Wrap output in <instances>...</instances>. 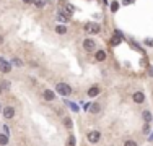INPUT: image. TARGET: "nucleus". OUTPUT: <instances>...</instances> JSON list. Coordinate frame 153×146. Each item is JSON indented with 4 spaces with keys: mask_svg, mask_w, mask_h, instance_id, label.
I'll list each match as a JSON object with an SVG mask.
<instances>
[{
    "mask_svg": "<svg viewBox=\"0 0 153 146\" xmlns=\"http://www.w3.org/2000/svg\"><path fill=\"white\" fill-rule=\"evenodd\" d=\"M2 89H10V81H2Z\"/></svg>",
    "mask_w": 153,
    "mask_h": 146,
    "instance_id": "nucleus-19",
    "label": "nucleus"
},
{
    "mask_svg": "<svg viewBox=\"0 0 153 146\" xmlns=\"http://www.w3.org/2000/svg\"><path fill=\"white\" fill-rule=\"evenodd\" d=\"M46 4H47V0H34V7L36 8H44Z\"/></svg>",
    "mask_w": 153,
    "mask_h": 146,
    "instance_id": "nucleus-14",
    "label": "nucleus"
},
{
    "mask_svg": "<svg viewBox=\"0 0 153 146\" xmlns=\"http://www.w3.org/2000/svg\"><path fill=\"white\" fill-rule=\"evenodd\" d=\"M85 31L88 33V34H98V33L101 31V26L98 23H87V26H85Z\"/></svg>",
    "mask_w": 153,
    "mask_h": 146,
    "instance_id": "nucleus-2",
    "label": "nucleus"
},
{
    "mask_svg": "<svg viewBox=\"0 0 153 146\" xmlns=\"http://www.w3.org/2000/svg\"><path fill=\"white\" fill-rule=\"evenodd\" d=\"M94 47H96V42L93 41V39H85L83 41V49L87 50V52H91V50H94Z\"/></svg>",
    "mask_w": 153,
    "mask_h": 146,
    "instance_id": "nucleus-4",
    "label": "nucleus"
},
{
    "mask_svg": "<svg viewBox=\"0 0 153 146\" xmlns=\"http://www.w3.org/2000/svg\"><path fill=\"white\" fill-rule=\"evenodd\" d=\"M0 145L2 146L8 145V135L7 133H0Z\"/></svg>",
    "mask_w": 153,
    "mask_h": 146,
    "instance_id": "nucleus-13",
    "label": "nucleus"
},
{
    "mask_svg": "<svg viewBox=\"0 0 153 146\" xmlns=\"http://www.w3.org/2000/svg\"><path fill=\"white\" fill-rule=\"evenodd\" d=\"M117 10H119V4H117V2H112V4H111V11H112V13H116Z\"/></svg>",
    "mask_w": 153,
    "mask_h": 146,
    "instance_id": "nucleus-18",
    "label": "nucleus"
},
{
    "mask_svg": "<svg viewBox=\"0 0 153 146\" xmlns=\"http://www.w3.org/2000/svg\"><path fill=\"white\" fill-rule=\"evenodd\" d=\"M10 63H13V65H16V67H21V65H23V62H21L20 59H16V57H13Z\"/></svg>",
    "mask_w": 153,
    "mask_h": 146,
    "instance_id": "nucleus-17",
    "label": "nucleus"
},
{
    "mask_svg": "<svg viewBox=\"0 0 153 146\" xmlns=\"http://www.w3.org/2000/svg\"><path fill=\"white\" fill-rule=\"evenodd\" d=\"M56 31H57V34H65V33H67V28H65V26H57Z\"/></svg>",
    "mask_w": 153,
    "mask_h": 146,
    "instance_id": "nucleus-16",
    "label": "nucleus"
},
{
    "mask_svg": "<svg viewBox=\"0 0 153 146\" xmlns=\"http://www.w3.org/2000/svg\"><path fill=\"white\" fill-rule=\"evenodd\" d=\"M132 2H134V0H124V4H127V5H129V4H132Z\"/></svg>",
    "mask_w": 153,
    "mask_h": 146,
    "instance_id": "nucleus-25",
    "label": "nucleus"
},
{
    "mask_svg": "<svg viewBox=\"0 0 153 146\" xmlns=\"http://www.w3.org/2000/svg\"><path fill=\"white\" fill-rule=\"evenodd\" d=\"M75 11V8H73V5H70V4H67V5H64V15H67V16H70V15Z\"/></svg>",
    "mask_w": 153,
    "mask_h": 146,
    "instance_id": "nucleus-9",
    "label": "nucleus"
},
{
    "mask_svg": "<svg viewBox=\"0 0 153 146\" xmlns=\"http://www.w3.org/2000/svg\"><path fill=\"white\" fill-rule=\"evenodd\" d=\"M0 94H2V86H0Z\"/></svg>",
    "mask_w": 153,
    "mask_h": 146,
    "instance_id": "nucleus-28",
    "label": "nucleus"
},
{
    "mask_svg": "<svg viewBox=\"0 0 153 146\" xmlns=\"http://www.w3.org/2000/svg\"><path fill=\"white\" fill-rule=\"evenodd\" d=\"M132 99H134V102H137V104H142V102L145 101V94H143L142 91H137V93L132 96Z\"/></svg>",
    "mask_w": 153,
    "mask_h": 146,
    "instance_id": "nucleus-7",
    "label": "nucleus"
},
{
    "mask_svg": "<svg viewBox=\"0 0 153 146\" xmlns=\"http://www.w3.org/2000/svg\"><path fill=\"white\" fill-rule=\"evenodd\" d=\"M23 4H34V0H23Z\"/></svg>",
    "mask_w": 153,
    "mask_h": 146,
    "instance_id": "nucleus-24",
    "label": "nucleus"
},
{
    "mask_svg": "<svg viewBox=\"0 0 153 146\" xmlns=\"http://www.w3.org/2000/svg\"><path fill=\"white\" fill-rule=\"evenodd\" d=\"M148 75H150V77H153V68H150V72H148Z\"/></svg>",
    "mask_w": 153,
    "mask_h": 146,
    "instance_id": "nucleus-26",
    "label": "nucleus"
},
{
    "mask_svg": "<svg viewBox=\"0 0 153 146\" xmlns=\"http://www.w3.org/2000/svg\"><path fill=\"white\" fill-rule=\"evenodd\" d=\"M99 138H101V133L99 132H90V133H88V141L93 143V145L99 141Z\"/></svg>",
    "mask_w": 153,
    "mask_h": 146,
    "instance_id": "nucleus-5",
    "label": "nucleus"
},
{
    "mask_svg": "<svg viewBox=\"0 0 153 146\" xmlns=\"http://www.w3.org/2000/svg\"><path fill=\"white\" fill-rule=\"evenodd\" d=\"M94 59H96L98 62H103V60H106V52H104V50H98L96 55H94Z\"/></svg>",
    "mask_w": 153,
    "mask_h": 146,
    "instance_id": "nucleus-11",
    "label": "nucleus"
},
{
    "mask_svg": "<svg viewBox=\"0 0 153 146\" xmlns=\"http://www.w3.org/2000/svg\"><path fill=\"white\" fill-rule=\"evenodd\" d=\"M44 99L46 101H54V99H56V93L51 91V89H46L44 91Z\"/></svg>",
    "mask_w": 153,
    "mask_h": 146,
    "instance_id": "nucleus-8",
    "label": "nucleus"
},
{
    "mask_svg": "<svg viewBox=\"0 0 153 146\" xmlns=\"http://www.w3.org/2000/svg\"><path fill=\"white\" fill-rule=\"evenodd\" d=\"M143 120H145L147 123H150V122H152V114H150L148 111H145V112H143Z\"/></svg>",
    "mask_w": 153,
    "mask_h": 146,
    "instance_id": "nucleus-15",
    "label": "nucleus"
},
{
    "mask_svg": "<svg viewBox=\"0 0 153 146\" xmlns=\"http://www.w3.org/2000/svg\"><path fill=\"white\" fill-rule=\"evenodd\" d=\"M69 146H75V136L73 135H70V138H69Z\"/></svg>",
    "mask_w": 153,
    "mask_h": 146,
    "instance_id": "nucleus-20",
    "label": "nucleus"
},
{
    "mask_svg": "<svg viewBox=\"0 0 153 146\" xmlns=\"http://www.w3.org/2000/svg\"><path fill=\"white\" fill-rule=\"evenodd\" d=\"M56 89H57V93L62 94V96H70V94H72V88L67 83H57Z\"/></svg>",
    "mask_w": 153,
    "mask_h": 146,
    "instance_id": "nucleus-1",
    "label": "nucleus"
},
{
    "mask_svg": "<svg viewBox=\"0 0 153 146\" xmlns=\"http://www.w3.org/2000/svg\"><path fill=\"white\" fill-rule=\"evenodd\" d=\"M88 111H90L91 114H98V112L101 111V106H99V104H91V106H90V109H88Z\"/></svg>",
    "mask_w": 153,
    "mask_h": 146,
    "instance_id": "nucleus-12",
    "label": "nucleus"
},
{
    "mask_svg": "<svg viewBox=\"0 0 153 146\" xmlns=\"http://www.w3.org/2000/svg\"><path fill=\"white\" fill-rule=\"evenodd\" d=\"M2 112H4V117H5V118H13V117H15V109L11 107V106H8V107H4V109H2Z\"/></svg>",
    "mask_w": 153,
    "mask_h": 146,
    "instance_id": "nucleus-6",
    "label": "nucleus"
},
{
    "mask_svg": "<svg viewBox=\"0 0 153 146\" xmlns=\"http://www.w3.org/2000/svg\"><path fill=\"white\" fill-rule=\"evenodd\" d=\"M2 42H4V38H2V36H0V44H2Z\"/></svg>",
    "mask_w": 153,
    "mask_h": 146,
    "instance_id": "nucleus-27",
    "label": "nucleus"
},
{
    "mask_svg": "<svg viewBox=\"0 0 153 146\" xmlns=\"http://www.w3.org/2000/svg\"><path fill=\"white\" fill-rule=\"evenodd\" d=\"M99 94V88L98 86H91L90 89H88V96L90 97H94V96H98Z\"/></svg>",
    "mask_w": 153,
    "mask_h": 146,
    "instance_id": "nucleus-10",
    "label": "nucleus"
},
{
    "mask_svg": "<svg viewBox=\"0 0 153 146\" xmlns=\"http://www.w3.org/2000/svg\"><path fill=\"white\" fill-rule=\"evenodd\" d=\"M0 111H2V107H0Z\"/></svg>",
    "mask_w": 153,
    "mask_h": 146,
    "instance_id": "nucleus-29",
    "label": "nucleus"
},
{
    "mask_svg": "<svg viewBox=\"0 0 153 146\" xmlns=\"http://www.w3.org/2000/svg\"><path fill=\"white\" fill-rule=\"evenodd\" d=\"M0 72L2 73H10L11 72V63L7 62L4 57H0Z\"/></svg>",
    "mask_w": 153,
    "mask_h": 146,
    "instance_id": "nucleus-3",
    "label": "nucleus"
},
{
    "mask_svg": "<svg viewBox=\"0 0 153 146\" xmlns=\"http://www.w3.org/2000/svg\"><path fill=\"white\" fill-rule=\"evenodd\" d=\"M124 146H137V143L130 140V141H125V143H124Z\"/></svg>",
    "mask_w": 153,
    "mask_h": 146,
    "instance_id": "nucleus-21",
    "label": "nucleus"
},
{
    "mask_svg": "<svg viewBox=\"0 0 153 146\" xmlns=\"http://www.w3.org/2000/svg\"><path fill=\"white\" fill-rule=\"evenodd\" d=\"M65 125L69 127V128L72 127V120H70V118H65Z\"/></svg>",
    "mask_w": 153,
    "mask_h": 146,
    "instance_id": "nucleus-23",
    "label": "nucleus"
},
{
    "mask_svg": "<svg viewBox=\"0 0 153 146\" xmlns=\"http://www.w3.org/2000/svg\"><path fill=\"white\" fill-rule=\"evenodd\" d=\"M145 44L150 45V47H153V39H145Z\"/></svg>",
    "mask_w": 153,
    "mask_h": 146,
    "instance_id": "nucleus-22",
    "label": "nucleus"
}]
</instances>
